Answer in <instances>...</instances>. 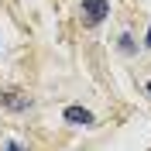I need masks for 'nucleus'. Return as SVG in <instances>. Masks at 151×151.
<instances>
[{
    "label": "nucleus",
    "instance_id": "obj_1",
    "mask_svg": "<svg viewBox=\"0 0 151 151\" xmlns=\"http://www.w3.org/2000/svg\"><path fill=\"white\" fill-rule=\"evenodd\" d=\"M0 106H7V110H14V113H24V110H31V96H24L21 89L0 86Z\"/></svg>",
    "mask_w": 151,
    "mask_h": 151
},
{
    "label": "nucleus",
    "instance_id": "obj_2",
    "mask_svg": "<svg viewBox=\"0 0 151 151\" xmlns=\"http://www.w3.org/2000/svg\"><path fill=\"white\" fill-rule=\"evenodd\" d=\"M83 21L86 24H100V21H106V14H110V4L106 0H83Z\"/></svg>",
    "mask_w": 151,
    "mask_h": 151
},
{
    "label": "nucleus",
    "instance_id": "obj_3",
    "mask_svg": "<svg viewBox=\"0 0 151 151\" xmlns=\"http://www.w3.org/2000/svg\"><path fill=\"white\" fill-rule=\"evenodd\" d=\"M62 117H65V124H76V127H93V124H96L93 110H86V106H79V103L65 106V110H62Z\"/></svg>",
    "mask_w": 151,
    "mask_h": 151
},
{
    "label": "nucleus",
    "instance_id": "obj_4",
    "mask_svg": "<svg viewBox=\"0 0 151 151\" xmlns=\"http://www.w3.org/2000/svg\"><path fill=\"white\" fill-rule=\"evenodd\" d=\"M120 52H124V55H131V52H134V38L127 35V31L120 35Z\"/></svg>",
    "mask_w": 151,
    "mask_h": 151
},
{
    "label": "nucleus",
    "instance_id": "obj_5",
    "mask_svg": "<svg viewBox=\"0 0 151 151\" xmlns=\"http://www.w3.org/2000/svg\"><path fill=\"white\" fill-rule=\"evenodd\" d=\"M4 151H28V148H24V144H17V141H10V144H7Z\"/></svg>",
    "mask_w": 151,
    "mask_h": 151
},
{
    "label": "nucleus",
    "instance_id": "obj_6",
    "mask_svg": "<svg viewBox=\"0 0 151 151\" xmlns=\"http://www.w3.org/2000/svg\"><path fill=\"white\" fill-rule=\"evenodd\" d=\"M144 45H148V48H151V28H148V35H144Z\"/></svg>",
    "mask_w": 151,
    "mask_h": 151
},
{
    "label": "nucleus",
    "instance_id": "obj_7",
    "mask_svg": "<svg viewBox=\"0 0 151 151\" xmlns=\"http://www.w3.org/2000/svg\"><path fill=\"white\" fill-rule=\"evenodd\" d=\"M148 93H151V83H148Z\"/></svg>",
    "mask_w": 151,
    "mask_h": 151
}]
</instances>
